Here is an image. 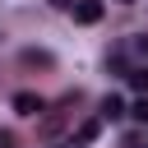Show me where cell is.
Wrapping results in <instances>:
<instances>
[{
    "mask_svg": "<svg viewBox=\"0 0 148 148\" xmlns=\"http://www.w3.org/2000/svg\"><path fill=\"white\" fill-rule=\"evenodd\" d=\"M120 116H125V102H120L116 92H106V97H102V120H120Z\"/></svg>",
    "mask_w": 148,
    "mask_h": 148,
    "instance_id": "3",
    "label": "cell"
},
{
    "mask_svg": "<svg viewBox=\"0 0 148 148\" xmlns=\"http://www.w3.org/2000/svg\"><path fill=\"white\" fill-rule=\"evenodd\" d=\"M28 65H51V51H23Z\"/></svg>",
    "mask_w": 148,
    "mask_h": 148,
    "instance_id": "5",
    "label": "cell"
},
{
    "mask_svg": "<svg viewBox=\"0 0 148 148\" xmlns=\"http://www.w3.org/2000/svg\"><path fill=\"white\" fill-rule=\"evenodd\" d=\"M14 111H18V116H42L46 102H42L37 92H14Z\"/></svg>",
    "mask_w": 148,
    "mask_h": 148,
    "instance_id": "1",
    "label": "cell"
},
{
    "mask_svg": "<svg viewBox=\"0 0 148 148\" xmlns=\"http://www.w3.org/2000/svg\"><path fill=\"white\" fill-rule=\"evenodd\" d=\"M120 5H134V0H120Z\"/></svg>",
    "mask_w": 148,
    "mask_h": 148,
    "instance_id": "8",
    "label": "cell"
},
{
    "mask_svg": "<svg viewBox=\"0 0 148 148\" xmlns=\"http://www.w3.org/2000/svg\"><path fill=\"white\" fill-rule=\"evenodd\" d=\"M134 116H139V125L148 130V102H139V106H134Z\"/></svg>",
    "mask_w": 148,
    "mask_h": 148,
    "instance_id": "6",
    "label": "cell"
},
{
    "mask_svg": "<svg viewBox=\"0 0 148 148\" xmlns=\"http://www.w3.org/2000/svg\"><path fill=\"white\" fill-rule=\"evenodd\" d=\"M74 18H79V23H97V18H102V0H79V5H74Z\"/></svg>",
    "mask_w": 148,
    "mask_h": 148,
    "instance_id": "2",
    "label": "cell"
},
{
    "mask_svg": "<svg viewBox=\"0 0 148 148\" xmlns=\"http://www.w3.org/2000/svg\"><path fill=\"white\" fill-rule=\"evenodd\" d=\"M51 5H56V9H74L79 0H51Z\"/></svg>",
    "mask_w": 148,
    "mask_h": 148,
    "instance_id": "7",
    "label": "cell"
},
{
    "mask_svg": "<svg viewBox=\"0 0 148 148\" xmlns=\"http://www.w3.org/2000/svg\"><path fill=\"white\" fill-rule=\"evenodd\" d=\"M97 134H102V120H83V125H79V134H74V148H83V143H92Z\"/></svg>",
    "mask_w": 148,
    "mask_h": 148,
    "instance_id": "4",
    "label": "cell"
},
{
    "mask_svg": "<svg viewBox=\"0 0 148 148\" xmlns=\"http://www.w3.org/2000/svg\"><path fill=\"white\" fill-rule=\"evenodd\" d=\"M69 148H74V143H69Z\"/></svg>",
    "mask_w": 148,
    "mask_h": 148,
    "instance_id": "9",
    "label": "cell"
}]
</instances>
